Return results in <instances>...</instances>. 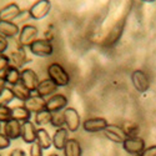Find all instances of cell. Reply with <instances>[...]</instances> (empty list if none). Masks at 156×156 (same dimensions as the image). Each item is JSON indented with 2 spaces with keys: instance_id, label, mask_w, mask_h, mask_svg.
Listing matches in <instances>:
<instances>
[{
  "instance_id": "36",
  "label": "cell",
  "mask_w": 156,
  "mask_h": 156,
  "mask_svg": "<svg viewBox=\"0 0 156 156\" xmlns=\"http://www.w3.org/2000/svg\"><path fill=\"white\" fill-rule=\"evenodd\" d=\"M9 156H27V152H25L23 149H20V147H16V149L11 150L9 152Z\"/></svg>"
},
{
  "instance_id": "32",
  "label": "cell",
  "mask_w": 156,
  "mask_h": 156,
  "mask_svg": "<svg viewBox=\"0 0 156 156\" xmlns=\"http://www.w3.org/2000/svg\"><path fill=\"white\" fill-rule=\"evenodd\" d=\"M10 66V59L6 54H0V74L4 73Z\"/></svg>"
},
{
  "instance_id": "5",
  "label": "cell",
  "mask_w": 156,
  "mask_h": 156,
  "mask_svg": "<svg viewBox=\"0 0 156 156\" xmlns=\"http://www.w3.org/2000/svg\"><path fill=\"white\" fill-rule=\"evenodd\" d=\"M64 120H65V126L70 133H76L81 126V119L79 112L74 108H66L64 111Z\"/></svg>"
},
{
  "instance_id": "24",
  "label": "cell",
  "mask_w": 156,
  "mask_h": 156,
  "mask_svg": "<svg viewBox=\"0 0 156 156\" xmlns=\"http://www.w3.org/2000/svg\"><path fill=\"white\" fill-rule=\"evenodd\" d=\"M11 115H12V119H15V120H18L20 122L29 121L30 118H31V112L24 105L11 108Z\"/></svg>"
},
{
  "instance_id": "21",
  "label": "cell",
  "mask_w": 156,
  "mask_h": 156,
  "mask_svg": "<svg viewBox=\"0 0 156 156\" xmlns=\"http://www.w3.org/2000/svg\"><path fill=\"white\" fill-rule=\"evenodd\" d=\"M9 59H10V65H12V66H15L18 69L23 68L29 61V59L27 58V53H25V50L23 48H18L16 51H12L9 55Z\"/></svg>"
},
{
  "instance_id": "10",
  "label": "cell",
  "mask_w": 156,
  "mask_h": 156,
  "mask_svg": "<svg viewBox=\"0 0 156 156\" xmlns=\"http://www.w3.org/2000/svg\"><path fill=\"white\" fill-rule=\"evenodd\" d=\"M68 98L64 94H54L46 100V110L50 112H60L62 109H66L68 106Z\"/></svg>"
},
{
  "instance_id": "29",
  "label": "cell",
  "mask_w": 156,
  "mask_h": 156,
  "mask_svg": "<svg viewBox=\"0 0 156 156\" xmlns=\"http://www.w3.org/2000/svg\"><path fill=\"white\" fill-rule=\"evenodd\" d=\"M51 126H54L56 129L64 127L65 126V120H64V114L62 112H54L53 114V118H51Z\"/></svg>"
},
{
  "instance_id": "20",
  "label": "cell",
  "mask_w": 156,
  "mask_h": 156,
  "mask_svg": "<svg viewBox=\"0 0 156 156\" xmlns=\"http://www.w3.org/2000/svg\"><path fill=\"white\" fill-rule=\"evenodd\" d=\"M4 77V80L8 85H11V86H15L18 84H20V77H21V71L20 69L12 66V65H10V66L3 73L2 75Z\"/></svg>"
},
{
  "instance_id": "2",
  "label": "cell",
  "mask_w": 156,
  "mask_h": 156,
  "mask_svg": "<svg viewBox=\"0 0 156 156\" xmlns=\"http://www.w3.org/2000/svg\"><path fill=\"white\" fill-rule=\"evenodd\" d=\"M37 34H39V30L35 25L25 24L20 29V33L18 36L19 48H23V49L29 48L35 40H37Z\"/></svg>"
},
{
  "instance_id": "7",
  "label": "cell",
  "mask_w": 156,
  "mask_h": 156,
  "mask_svg": "<svg viewBox=\"0 0 156 156\" xmlns=\"http://www.w3.org/2000/svg\"><path fill=\"white\" fill-rule=\"evenodd\" d=\"M131 83L135 87L136 91L139 93H146L150 89V79L145 71L142 70H134L131 74Z\"/></svg>"
},
{
  "instance_id": "22",
  "label": "cell",
  "mask_w": 156,
  "mask_h": 156,
  "mask_svg": "<svg viewBox=\"0 0 156 156\" xmlns=\"http://www.w3.org/2000/svg\"><path fill=\"white\" fill-rule=\"evenodd\" d=\"M65 156H81L83 155V149L79 140L76 139H69L66 142V146L62 150Z\"/></svg>"
},
{
  "instance_id": "9",
  "label": "cell",
  "mask_w": 156,
  "mask_h": 156,
  "mask_svg": "<svg viewBox=\"0 0 156 156\" xmlns=\"http://www.w3.org/2000/svg\"><path fill=\"white\" fill-rule=\"evenodd\" d=\"M39 76L33 69H23L21 70V77L20 84L24 85L30 93H36V87L39 85Z\"/></svg>"
},
{
  "instance_id": "19",
  "label": "cell",
  "mask_w": 156,
  "mask_h": 156,
  "mask_svg": "<svg viewBox=\"0 0 156 156\" xmlns=\"http://www.w3.org/2000/svg\"><path fill=\"white\" fill-rule=\"evenodd\" d=\"M20 29L19 25L14 21H5V20H0V35H3L4 37H14L19 36Z\"/></svg>"
},
{
  "instance_id": "11",
  "label": "cell",
  "mask_w": 156,
  "mask_h": 156,
  "mask_svg": "<svg viewBox=\"0 0 156 156\" xmlns=\"http://www.w3.org/2000/svg\"><path fill=\"white\" fill-rule=\"evenodd\" d=\"M108 125H109L108 120L104 119V118H90V119H86L81 124L83 129L85 130L86 133H100V131H104Z\"/></svg>"
},
{
  "instance_id": "25",
  "label": "cell",
  "mask_w": 156,
  "mask_h": 156,
  "mask_svg": "<svg viewBox=\"0 0 156 156\" xmlns=\"http://www.w3.org/2000/svg\"><path fill=\"white\" fill-rule=\"evenodd\" d=\"M11 89H12V91H14L15 99H18V100H20L23 102H25V101H27L31 96V93L24 85H21V84H18L15 86H12Z\"/></svg>"
},
{
  "instance_id": "14",
  "label": "cell",
  "mask_w": 156,
  "mask_h": 156,
  "mask_svg": "<svg viewBox=\"0 0 156 156\" xmlns=\"http://www.w3.org/2000/svg\"><path fill=\"white\" fill-rule=\"evenodd\" d=\"M36 125L30 120L21 122V139L25 144L30 145L36 141Z\"/></svg>"
},
{
  "instance_id": "27",
  "label": "cell",
  "mask_w": 156,
  "mask_h": 156,
  "mask_svg": "<svg viewBox=\"0 0 156 156\" xmlns=\"http://www.w3.org/2000/svg\"><path fill=\"white\" fill-rule=\"evenodd\" d=\"M15 99L14 91L11 87H5L2 93H0V106H8L9 104Z\"/></svg>"
},
{
  "instance_id": "6",
  "label": "cell",
  "mask_w": 156,
  "mask_h": 156,
  "mask_svg": "<svg viewBox=\"0 0 156 156\" xmlns=\"http://www.w3.org/2000/svg\"><path fill=\"white\" fill-rule=\"evenodd\" d=\"M146 147V144H145V140L140 137V136H136V137H127L124 142H122V149L130 154V155H134V156H137L140 155L144 149Z\"/></svg>"
},
{
  "instance_id": "33",
  "label": "cell",
  "mask_w": 156,
  "mask_h": 156,
  "mask_svg": "<svg viewBox=\"0 0 156 156\" xmlns=\"http://www.w3.org/2000/svg\"><path fill=\"white\" fill-rule=\"evenodd\" d=\"M10 139L9 137H6V135H4V134H2L0 133V150H5V149H8L9 146H10Z\"/></svg>"
},
{
  "instance_id": "15",
  "label": "cell",
  "mask_w": 156,
  "mask_h": 156,
  "mask_svg": "<svg viewBox=\"0 0 156 156\" xmlns=\"http://www.w3.org/2000/svg\"><path fill=\"white\" fill-rule=\"evenodd\" d=\"M21 14V9L16 3H10L0 10V20L14 21Z\"/></svg>"
},
{
  "instance_id": "39",
  "label": "cell",
  "mask_w": 156,
  "mask_h": 156,
  "mask_svg": "<svg viewBox=\"0 0 156 156\" xmlns=\"http://www.w3.org/2000/svg\"><path fill=\"white\" fill-rule=\"evenodd\" d=\"M2 129H3V126H2V122H0V131H2Z\"/></svg>"
},
{
  "instance_id": "12",
  "label": "cell",
  "mask_w": 156,
  "mask_h": 156,
  "mask_svg": "<svg viewBox=\"0 0 156 156\" xmlns=\"http://www.w3.org/2000/svg\"><path fill=\"white\" fill-rule=\"evenodd\" d=\"M23 105L27 108L31 114L40 112L46 109V99L39 95H31L27 101L23 102Z\"/></svg>"
},
{
  "instance_id": "38",
  "label": "cell",
  "mask_w": 156,
  "mask_h": 156,
  "mask_svg": "<svg viewBox=\"0 0 156 156\" xmlns=\"http://www.w3.org/2000/svg\"><path fill=\"white\" fill-rule=\"evenodd\" d=\"M49 156H59V155H58V154H50Z\"/></svg>"
},
{
  "instance_id": "26",
  "label": "cell",
  "mask_w": 156,
  "mask_h": 156,
  "mask_svg": "<svg viewBox=\"0 0 156 156\" xmlns=\"http://www.w3.org/2000/svg\"><path fill=\"white\" fill-rule=\"evenodd\" d=\"M51 118H53V112L48 111L46 109L36 112L35 114V124L39 126H44V125H49L51 122Z\"/></svg>"
},
{
  "instance_id": "13",
  "label": "cell",
  "mask_w": 156,
  "mask_h": 156,
  "mask_svg": "<svg viewBox=\"0 0 156 156\" xmlns=\"http://www.w3.org/2000/svg\"><path fill=\"white\" fill-rule=\"evenodd\" d=\"M3 130L4 135H6V137H9L10 140H18L19 137H21V122L15 119L6 121L3 126Z\"/></svg>"
},
{
  "instance_id": "4",
  "label": "cell",
  "mask_w": 156,
  "mask_h": 156,
  "mask_svg": "<svg viewBox=\"0 0 156 156\" xmlns=\"http://www.w3.org/2000/svg\"><path fill=\"white\" fill-rule=\"evenodd\" d=\"M51 10V3L49 0H39L35 2L30 8H29V16L30 19L34 20H41L44 19Z\"/></svg>"
},
{
  "instance_id": "17",
  "label": "cell",
  "mask_w": 156,
  "mask_h": 156,
  "mask_svg": "<svg viewBox=\"0 0 156 156\" xmlns=\"http://www.w3.org/2000/svg\"><path fill=\"white\" fill-rule=\"evenodd\" d=\"M124 25H125V19L122 18L118 24L114 25V28L110 30V33L108 34L106 39H105V46H112L118 43V40L120 39L122 31H124Z\"/></svg>"
},
{
  "instance_id": "1",
  "label": "cell",
  "mask_w": 156,
  "mask_h": 156,
  "mask_svg": "<svg viewBox=\"0 0 156 156\" xmlns=\"http://www.w3.org/2000/svg\"><path fill=\"white\" fill-rule=\"evenodd\" d=\"M46 73L49 75V79L53 83H55L58 87H65L70 83L69 73L59 62H51L46 69Z\"/></svg>"
},
{
  "instance_id": "23",
  "label": "cell",
  "mask_w": 156,
  "mask_h": 156,
  "mask_svg": "<svg viewBox=\"0 0 156 156\" xmlns=\"http://www.w3.org/2000/svg\"><path fill=\"white\" fill-rule=\"evenodd\" d=\"M36 142L43 147V150H48L53 145V137L49 135L48 130L40 127L36 130Z\"/></svg>"
},
{
  "instance_id": "16",
  "label": "cell",
  "mask_w": 156,
  "mask_h": 156,
  "mask_svg": "<svg viewBox=\"0 0 156 156\" xmlns=\"http://www.w3.org/2000/svg\"><path fill=\"white\" fill-rule=\"evenodd\" d=\"M58 91V86L55 83L51 81L49 77L44 79L39 83L37 87H36V95L41 96V98H46V96H53L54 94H56Z\"/></svg>"
},
{
  "instance_id": "31",
  "label": "cell",
  "mask_w": 156,
  "mask_h": 156,
  "mask_svg": "<svg viewBox=\"0 0 156 156\" xmlns=\"http://www.w3.org/2000/svg\"><path fill=\"white\" fill-rule=\"evenodd\" d=\"M43 147L37 144V142H33L30 144V147H29V155L30 156H43Z\"/></svg>"
},
{
  "instance_id": "18",
  "label": "cell",
  "mask_w": 156,
  "mask_h": 156,
  "mask_svg": "<svg viewBox=\"0 0 156 156\" xmlns=\"http://www.w3.org/2000/svg\"><path fill=\"white\" fill-rule=\"evenodd\" d=\"M69 140V130L66 127L56 129L53 135V146L56 150H64Z\"/></svg>"
},
{
  "instance_id": "8",
  "label": "cell",
  "mask_w": 156,
  "mask_h": 156,
  "mask_svg": "<svg viewBox=\"0 0 156 156\" xmlns=\"http://www.w3.org/2000/svg\"><path fill=\"white\" fill-rule=\"evenodd\" d=\"M102 133L106 139H109L112 142H116V144H122V142L127 139V135L125 134L122 126H120V125L109 124Z\"/></svg>"
},
{
  "instance_id": "28",
  "label": "cell",
  "mask_w": 156,
  "mask_h": 156,
  "mask_svg": "<svg viewBox=\"0 0 156 156\" xmlns=\"http://www.w3.org/2000/svg\"><path fill=\"white\" fill-rule=\"evenodd\" d=\"M125 134L127 135V137H136L139 136V133H140V127L136 122H133V121H126L122 126Z\"/></svg>"
},
{
  "instance_id": "3",
  "label": "cell",
  "mask_w": 156,
  "mask_h": 156,
  "mask_svg": "<svg viewBox=\"0 0 156 156\" xmlns=\"http://www.w3.org/2000/svg\"><path fill=\"white\" fill-rule=\"evenodd\" d=\"M29 50L33 55L36 56H41V58H49L53 55L54 53V45L51 41L46 40V39H37L35 40L30 46Z\"/></svg>"
},
{
  "instance_id": "30",
  "label": "cell",
  "mask_w": 156,
  "mask_h": 156,
  "mask_svg": "<svg viewBox=\"0 0 156 156\" xmlns=\"http://www.w3.org/2000/svg\"><path fill=\"white\" fill-rule=\"evenodd\" d=\"M12 119L11 115V108L9 106H0V122L5 124L6 121Z\"/></svg>"
},
{
  "instance_id": "35",
  "label": "cell",
  "mask_w": 156,
  "mask_h": 156,
  "mask_svg": "<svg viewBox=\"0 0 156 156\" xmlns=\"http://www.w3.org/2000/svg\"><path fill=\"white\" fill-rule=\"evenodd\" d=\"M9 48V43H8V39L4 37L3 35H0V54H5V51Z\"/></svg>"
},
{
  "instance_id": "37",
  "label": "cell",
  "mask_w": 156,
  "mask_h": 156,
  "mask_svg": "<svg viewBox=\"0 0 156 156\" xmlns=\"http://www.w3.org/2000/svg\"><path fill=\"white\" fill-rule=\"evenodd\" d=\"M5 87H6V83H5V80H4V77L0 76V93H2Z\"/></svg>"
},
{
  "instance_id": "34",
  "label": "cell",
  "mask_w": 156,
  "mask_h": 156,
  "mask_svg": "<svg viewBox=\"0 0 156 156\" xmlns=\"http://www.w3.org/2000/svg\"><path fill=\"white\" fill-rule=\"evenodd\" d=\"M140 156H156V145H150V146H146L140 154Z\"/></svg>"
}]
</instances>
